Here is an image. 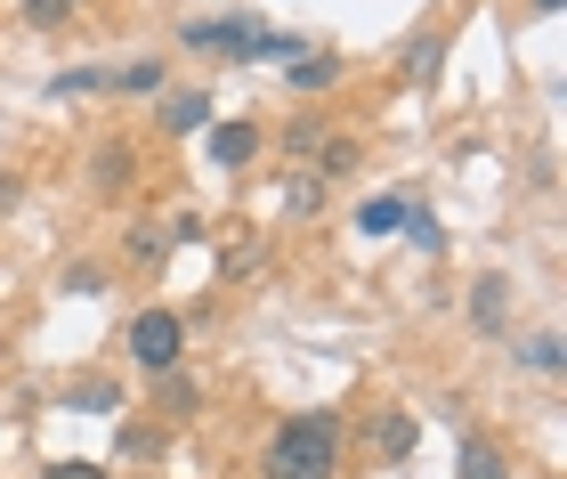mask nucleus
<instances>
[{
	"mask_svg": "<svg viewBox=\"0 0 567 479\" xmlns=\"http://www.w3.org/2000/svg\"><path fill=\"white\" fill-rule=\"evenodd\" d=\"M284 82H292L300 98L308 90H332V82H341V58H332V49H300V58L284 65Z\"/></svg>",
	"mask_w": 567,
	"mask_h": 479,
	"instance_id": "nucleus-5",
	"label": "nucleus"
},
{
	"mask_svg": "<svg viewBox=\"0 0 567 479\" xmlns=\"http://www.w3.org/2000/svg\"><path fill=\"white\" fill-rule=\"evenodd\" d=\"M260 479H341V422L332 415H284L260 447Z\"/></svg>",
	"mask_w": 567,
	"mask_h": 479,
	"instance_id": "nucleus-1",
	"label": "nucleus"
},
{
	"mask_svg": "<svg viewBox=\"0 0 567 479\" xmlns=\"http://www.w3.org/2000/svg\"><path fill=\"white\" fill-rule=\"evenodd\" d=\"M414 439H422V431H414V415H381V422H373V456H390V463L414 456Z\"/></svg>",
	"mask_w": 567,
	"mask_h": 479,
	"instance_id": "nucleus-9",
	"label": "nucleus"
},
{
	"mask_svg": "<svg viewBox=\"0 0 567 479\" xmlns=\"http://www.w3.org/2000/svg\"><path fill=\"white\" fill-rule=\"evenodd\" d=\"M559 9H567V0H535V17H559Z\"/></svg>",
	"mask_w": 567,
	"mask_h": 479,
	"instance_id": "nucleus-24",
	"label": "nucleus"
},
{
	"mask_svg": "<svg viewBox=\"0 0 567 479\" xmlns=\"http://www.w3.org/2000/svg\"><path fill=\"white\" fill-rule=\"evenodd\" d=\"M41 479H106V463H49Z\"/></svg>",
	"mask_w": 567,
	"mask_h": 479,
	"instance_id": "nucleus-22",
	"label": "nucleus"
},
{
	"mask_svg": "<svg viewBox=\"0 0 567 479\" xmlns=\"http://www.w3.org/2000/svg\"><path fill=\"white\" fill-rule=\"evenodd\" d=\"M163 122H171L178 139L203 131V122H212V90H171V98H163Z\"/></svg>",
	"mask_w": 567,
	"mask_h": 479,
	"instance_id": "nucleus-8",
	"label": "nucleus"
},
{
	"mask_svg": "<svg viewBox=\"0 0 567 479\" xmlns=\"http://www.w3.org/2000/svg\"><path fill=\"white\" fill-rule=\"evenodd\" d=\"M131 146H97V195H114V187H131Z\"/></svg>",
	"mask_w": 567,
	"mask_h": 479,
	"instance_id": "nucleus-13",
	"label": "nucleus"
},
{
	"mask_svg": "<svg viewBox=\"0 0 567 479\" xmlns=\"http://www.w3.org/2000/svg\"><path fill=\"white\" fill-rule=\"evenodd\" d=\"M131 358H138L146 374H171L178 358H187V325H178L171 309H138V317H131Z\"/></svg>",
	"mask_w": 567,
	"mask_h": 479,
	"instance_id": "nucleus-2",
	"label": "nucleus"
},
{
	"mask_svg": "<svg viewBox=\"0 0 567 479\" xmlns=\"http://www.w3.org/2000/svg\"><path fill=\"white\" fill-rule=\"evenodd\" d=\"M17 195H24V180H0V212H17Z\"/></svg>",
	"mask_w": 567,
	"mask_h": 479,
	"instance_id": "nucleus-23",
	"label": "nucleus"
},
{
	"mask_svg": "<svg viewBox=\"0 0 567 479\" xmlns=\"http://www.w3.org/2000/svg\"><path fill=\"white\" fill-rule=\"evenodd\" d=\"M317 146H324V131H317V122H292V131H284V155L317 163Z\"/></svg>",
	"mask_w": 567,
	"mask_h": 479,
	"instance_id": "nucleus-18",
	"label": "nucleus"
},
{
	"mask_svg": "<svg viewBox=\"0 0 567 479\" xmlns=\"http://www.w3.org/2000/svg\"><path fill=\"white\" fill-rule=\"evenodd\" d=\"M73 9H82V0H24V24H41V33H49V24H65Z\"/></svg>",
	"mask_w": 567,
	"mask_h": 479,
	"instance_id": "nucleus-19",
	"label": "nucleus"
},
{
	"mask_svg": "<svg viewBox=\"0 0 567 479\" xmlns=\"http://www.w3.org/2000/svg\"><path fill=\"white\" fill-rule=\"evenodd\" d=\"M454 479H511V463H503L486 439H471V447H462V471H454Z\"/></svg>",
	"mask_w": 567,
	"mask_h": 479,
	"instance_id": "nucleus-14",
	"label": "nucleus"
},
{
	"mask_svg": "<svg viewBox=\"0 0 567 479\" xmlns=\"http://www.w3.org/2000/svg\"><path fill=\"white\" fill-rule=\"evenodd\" d=\"M65 407H73V415H114L122 390H114V383H82V390H65Z\"/></svg>",
	"mask_w": 567,
	"mask_h": 479,
	"instance_id": "nucleus-16",
	"label": "nucleus"
},
{
	"mask_svg": "<svg viewBox=\"0 0 567 479\" xmlns=\"http://www.w3.org/2000/svg\"><path fill=\"white\" fill-rule=\"evenodd\" d=\"M114 456H131V463H146V456H163V431H154V422H122Z\"/></svg>",
	"mask_w": 567,
	"mask_h": 479,
	"instance_id": "nucleus-15",
	"label": "nucleus"
},
{
	"mask_svg": "<svg viewBox=\"0 0 567 479\" xmlns=\"http://www.w3.org/2000/svg\"><path fill=\"white\" fill-rule=\"evenodd\" d=\"M519 366H527V374H559V366H567V342H559V334H527V342H519Z\"/></svg>",
	"mask_w": 567,
	"mask_h": 479,
	"instance_id": "nucleus-11",
	"label": "nucleus"
},
{
	"mask_svg": "<svg viewBox=\"0 0 567 479\" xmlns=\"http://www.w3.org/2000/svg\"><path fill=\"white\" fill-rule=\"evenodd\" d=\"M405 228H414V244H430V252H437V244H446V236H437V220H430L422 204H414V212H405Z\"/></svg>",
	"mask_w": 567,
	"mask_h": 479,
	"instance_id": "nucleus-21",
	"label": "nucleus"
},
{
	"mask_svg": "<svg viewBox=\"0 0 567 479\" xmlns=\"http://www.w3.org/2000/svg\"><path fill=\"white\" fill-rule=\"evenodd\" d=\"M437 65H446V33H422L414 49H405V82H414V90L437 82Z\"/></svg>",
	"mask_w": 567,
	"mask_h": 479,
	"instance_id": "nucleus-10",
	"label": "nucleus"
},
{
	"mask_svg": "<svg viewBox=\"0 0 567 479\" xmlns=\"http://www.w3.org/2000/svg\"><path fill=\"white\" fill-rule=\"evenodd\" d=\"M503 317H511V276H495V268H486L478 285H471V334H486V342H495V334H503Z\"/></svg>",
	"mask_w": 567,
	"mask_h": 479,
	"instance_id": "nucleus-3",
	"label": "nucleus"
},
{
	"mask_svg": "<svg viewBox=\"0 0 567 479\" xmlns=\"http://www.w3.org/2000/svg\"><path fill=\"white\" fill-rule=\"evenodd\" d=\"M251 155H260V122H219L212 131V163L219 171H244Z\"/></svg>",
	"mask_w": 567,
	"mask_h": 479,
	"instance_id": "nucleus-4",
	"label": "nucleus"
},
{
	"mask_svg": "<svg viewBox=\"0 0 567 479\" xmlns=\"http://www.w3.org/2000/svg\"><path fill=\"white\" fill-rule=\"evenodd\" d=\"M405 212H414V195H373V204H357V228H365V236H398L405 228Z\"/></svg>",
	"mask_w": 567,
	"mask_h": 479,
	"instance_id": "nucleus-7",
	"label": "nucleus"
},
{
	"mask_svg": "<svg viewBox=\"0 0 567 479\" xmlns=\"http://www.w3.org/2000/svg\"><path fill=\"white\" fill-rule=\"evenodd\" d=\"M317 155H324V171H332V180H341V171H357V146H349V139H324Z\"/></svg>",
	"mask_w": 567,
	"mask_h": 479,
	"instance_id": "nucleus-20",
	"label": "nucleus"
},
{
	"mask_svg": "<svg viewBox=\"0 0 567 479\" xmlns=\"http://www.w3.org/2000/svg\"><path fill=\"white\" fill-rule=\"evenodd\" d=\"M114 90H131V98H154V90H163V65H154V58L122 65V73H114Z\"/></svg>",
	"mask_w": 567,
	"mask_h": 479,
	"instance_id": "nucleus-17",
	"label": "nucleus"
},
{
	"mask_svg": "<svg viewBox=\"0 0 567 479\" xmlns=\"http://www.w3.org/2000/svg\"><path fill=\"white\" fill-rule=\"evenodd\" d=\"M82 90H114V65H73L49 82V98H82Z\"/></svg>",
	"mask_w": 567,
	"mask_h": 479,
	"instance_id": "nucleus-12",
	"label": "nucleus"
},
{
	"mask_svg": "<svg viewBox=\"0 0 567 479\" xmlns=\"http://www.w3.org/2000/svg\"><path fill=\"white\" fill-rule=\"evenodd\" d=\"M154 407H163V422H187L195 407H203V390H195V374H154Z\"/></svg>",
	"mask_w": 567,
	"mask_h": 479,
	"instance_id": "nucleus-6",
	"label": "nucleus"
}]
</instances>
